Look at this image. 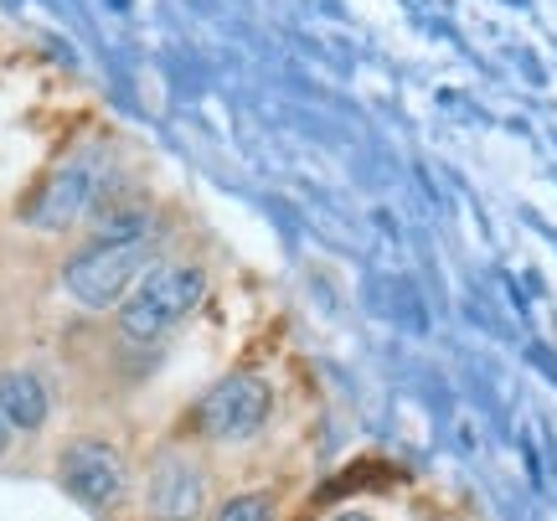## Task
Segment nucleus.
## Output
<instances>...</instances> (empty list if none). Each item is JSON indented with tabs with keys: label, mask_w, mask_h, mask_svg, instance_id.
Wrapping results in <instances>:
<instances>
[{
	"label": "nucleus",
	"mask_w": 557,
	"mask_h": 521,
	"mask_svg": "<svg viewBox=\"0 0 557 521\" xmlns=\"http://www.w3.org/2000/svg\"><path fill=\"white\" fill-rule=\"evenodd\" d=\"M0 413L11 419V429H41L52 402H47V387H41L37 372H0Z\"/></svg>",
	"instance_id": "7"
},
{
	"label": "nucleus",
	"mask_w": 557,
	"mask_h": 521,
	"mask_svg": "<svg viewBox=\"0 0 557 521\" xmlns=\"http://www.w3.org/2000/svg\"><path fill=\"white\" fill-rule=\"evenodd\" d=\"M11 434H16V429H11V419H5V413H0V455H5V449H11Z\"/></svg>",
	"instance_id": "9"
},
{
	"label": "nucleus",
	"mask_w": 557,
	"mask_h": 521,
	"mask_svg": "<svg viewBox=\"0 0 557 521\" xmlns=\"http://www.w3.org/2000/svg\"><path fill=\"white\" fill-rule=\"evenodd\" d=\"M336 521H372V517H357V511H351V517H336Z\"/></svg>",
	"instance_id": "10"
},
{
	"label": "nucleus",
	"mask_w": 557,
	"mask_h": 521,
	"mask_svg": "<svg viewBox=\"0 0 557 521\" xmlns=\"http://www.w3.org/2000/svg\"><path fill=\"white\" fill-rule=\"evenodd\" d=\"M201 506H207V475L191 455L181 449H165L145 481V511L150 521H197Z\"/></svg>",
	"instance_id": "5"
},
{
	"label": "nucleus",
	"mask_w": 557,
	"mask_h": 521,
	"mask_svg": "<svg viewBox=\"0 0 557 521\" xmlns=\"http://www.w3.org/2000/svg\"><path fill=\"white\" fill-rule=\"evenodd\" d=\"M218 521H274V501L263 491H248V496H233V501L222 506Z\"/></svg>",
	"instance_id": "8"
},
{
	"label": "nucleus",
	"mask_w": 557,
	"mask_h": 521,
	"mask_svg": "<svg viewBox=\"0 0 557 521\" xmlns=\"http://www.w3.org/2000/svg\"><path fill=\"white\" fill-rule=\"evenodd\" d=\"M99 150H78V156H67V161L52 171V176L37 186V197L26 201V212L21 218L32 222V227H47V233H58V227H67L73 218H83L88 212V201H94V191H99Z\"/></svg>",
	"instance_id": "4"
},
{
	"label": "nucleus",
	"mask_w": 557,
	"mask_h": 521,
	"mask_svg": "<svg viewBox=\"0 0 557 521\" xmlns=\"http://www.w3.org/2000/svg\"><path fill=\"white\" fill-rule=\"evenodd\" d=\"M58 475H62V485H67L83 506H94V511H103V506H114L124 496V460H120V449L103 439L67 444Z\"/></svg>",
	"instance_id": "6"
},
{
	"label": "nucleus",
	"mask_w": 557,
	"mask_h": 521,
	"mask_svg": "<svg viewBox=\"0 0 557 521\" xmlns=\"http://www.w3.org/2000/svg\"><path fill=\"white\" fill-rule=\"evenodd\" d=\"M269 408H274V393H269V382L253 377V372H233V377H222L207 398L197 402V429L207 439H253L263 423H269Z\"/></svg>",
	"instance_id": "3"
},
{
	"label": "nucleus",
	"mask_w": 557,
	"mask_h": 521,
	"mask_svg": "<svg viewBox=\"0 0 557 521\" xmlns=\"http://www.w3.org/2000/svg\"><path fill=\"white\" fill-rule=\"evenodd\" d=\"M201 295H207V269L201 263H150L145 280L120 305V331L129 342H156L197 310Z\"/></svg>",
	"instance_id": "2"
},
{
	"label": "nucleus",
	"mask_w": 557,
	"mask_h": 521,
	"mask_svg": "<svg viewBox=\"0 0 557 521\" xmlns=\"http://www.w3.org/2000/svg\"><path fill=\"white\" fill-rule=\"evenodd\" d=\"M156 222L150 227H129V233H99L83 253L67 259L62 269V289L83 305V310H109L124 305L129 289L145 280V269L156 263Z\"/></svg>",
	"instance_id": "1"
}]
</instances>
